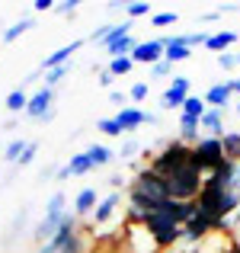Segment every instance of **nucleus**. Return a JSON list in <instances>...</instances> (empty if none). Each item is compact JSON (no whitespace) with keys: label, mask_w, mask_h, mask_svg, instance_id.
Listing matches in <instances>:
<instances>
[{"label":"nucleus","mask_w":240,"mask_h":253,"mask_svg":"<svg viewBox=\"0 0 240 253\" xmlns=\"http://www.w3.org/2000/svg\"><path fill=\"white\" fill-rule=\"evenodd\" d=\"M135 154H138V141H125V144H122V154H119V157H122V161H131Z\"/></svg>","instance_id":"ea45409f"},{"label":"nucleus","mask_w":240,"mask_h":253,"mask_svg":"<svg viewBox=\"0 0 240 253\" xmlns=\"http://www.w3.org/2000/svg\"><path fill=\"white\" fill-rule=\"evenodd\" d=\"M55 96L58 90H51V86H39L36 93H29V106H26V119L29 122H45L48 125L51 119H55Z\"/></svg>","instance_id":"39448f33"},{"label":"nucleus","mask_w":240,"mask_h":253,"mask_svg":"<svg viewBox=\"0 0 240 253\" xmlns=\"http://www.w3.org/2000/svg\"><path fill=\"white\" fill-rule=\"evenodd\" d=\"M148 13H151V3H144V0H135V3H125V16H128V19L148 16Z\"/></svg>","instance_id":"7c9ffc66"},{"label":"nucleus","mask_w":240,"mask_h":253,"mask_svg":"<svg viewBox=\"0 0 240 253\" xmlns=\"http://www.w3.org/2000/svg\"><path fill=\"white\" fill-rule=\"evenodd\" d=\"M231 253H240V241H234V244H231Z\"/></svg>","instance_id":"49530a36"},{"label":"nucleus","mask_w":240,"mask_h":253,"mask_svg":"<svg viewBox=\"0 0 240 253\" xmlns=\"http://www.w3.org/2000/svg\"><path fill=\"white\" fill-rule=\"evenodd\" d=\"M61 253H86V241H83V231H77L68 244L61 247Z\"/></svg>","instance_id":"2f4dec72"},{"label":"nucleus","mask_w":240,"mask_h":253,"mask_svg":"<svg viewBox=\"0 0 240 253\" xmlns=\"http://www.w3.org/2000/svg\"><path fill=\"white\" fill-rule=\"evenodd\" d=\"M189 161H192V148H189V144H183V141L176 138V141L163 144L157 154H151L148 170H151V173H157L160 179H170L173 173H176L179 167H186Z\"/></svg>","instance_id":"20e7f679"},{"label":"nucleus","mask_w":240,"mask_h":253,"mask_svg":"<svg viewBox=\"0 0 240 253\" xmlns=\"http://www.w3.org/2000/svg\"><path fill=\"white\" fill-rule=\"evenodd\" d=\"M176 19H179L176 10H163V13H157V16H151V26H154V29H170V26H176Z\"/></svg>","instance_id":"cd10ccee"},{"label":"nucleus","mask_w":240,"mask_h":253,"mask_svg":"<svg viewBox=\"0 0 240 253\" xmlns=\"http://www.w3.org/2000/svg\"><path fill=\"white\" fill-rule=\"evenodd\" d=\"M64 170H68L71 176H86V173H93L96 167H93V161L86 157V151H80V154H74L68 164H64Z\"/></svg>","instance_id":"412c9836"},{"label":"nucleus","mask_w":240,"mask_h":253,"mask_svg":"<svg viewBox=\"0 0 240 253\" xmlns=\"http://www.w3.org/2000/svg\"><path fill=\"white\" fill-rule=\"evenodd\" d=\"M205 42H208V32H202V29L199 32H183V45L186 48H196V45H205Z\"/></svg>","instance_id":"f704fd0d"},{"label":"nucleus","mask_w":240,"mask_h":253,"mask_svg":"<svg viewBox=\"0 0 240 253\" xmlns=\"http://www.w3.org/2000/svg\"><path fill=\"white\" fill-rule=\"evenodd\" d=\"M192 81L189 77H183V74H176L170 81V86L163 90V96H160V106L163 109H176V112H183V106H186V99L192 96Z\"/></svg>","instance_id":"0eeeda50"},{"label":"nucleus","mask_w":240,"mask_h":253,"mask_svg":"<svg viewBox=\"0 0 240 253\" xmlns=\"http://www.w3.org/2000/svg\"><path fill=\"white\" fill-rule=\"evenodd\" d=\"M166 183H170L173 202H196L199 192H202V183H205V170L199 167V161L192 157V161L186 164V167H179Z\"/></svg>","instance_id":"7ed1b4c3"},{"label":"nucleus","mask_w":240,"mask_h":253,"mask_svg":"<svg viewBox=\"0 0 240 253\" xmlns=\"http://www.w3.org/2000/svg\"><path fill=\"white\" fill-rule=\"evenodd\" d=\"M96 81H99V86H112V81H116V77H112L109 71H99V74H96Z\"/></svg>","instance_id":"37998d69"},{"label":"nucleus","mask_w":240,"mask_h":253,"mask_svg":"<svg viewBox=\"0 0 240 253\" xmlns=\"http://www.w3.org/2000/svg\"><path fill=\"white\" fill-rule=\"evenodd\" d=\"M106 71H109L112 77H125V74H131V71H135V61H131V58H112Z\"/></svg>","instance_id":"bb28decb"},{"label":"nucleus","mask_w":240,"mask_h":253,"mask_svg":"<svg viewBox=\"0 0 240 253\" xmlns=\"http://www.w3.org/2000/svg\"><path fill=\"white\" fill-rule=\"evenodd\" d=\"M237 189H240V164H237Z\"/></svg>","instance_id":"09e8293b"},{"label":"nucleus","mask_w":240,"mask_h":253,"mask_svg":"<svg viewBox=\"0 0 240 253\" xmlns=\"http://www.w3.org/2000/svg\"><path fill=\"white\" fill-rule=\"evenodd\" d=\"M173 74V64H166V61H160L151 68V77H170Z\"/></svg>","instance_id":"58836bf2"},{"label":"nucleus","mask_w":240,"mask_h":253,"mask_svg":"<svg viewBox=\"0 0 240 253\" xmlns=\"http://www.w3.org/2000/svg\"><path fill=\"white\" fill-rule=\"evenodd\" d=\"M208 179H211L215 186H221V189H237V164L224 157V161L208 173Z\"/></svg>","instance_id":"ddd939ff"},{"label":"nucleus","mask_w":240,"mask_h":253,"mask_svg":"<svg viewBox=\"0 0 240 253\" xmlns=\"http://www.w3.org/2000/svg\"><path fill=\"white\" fill-rule=\"evenodd\" d=\"M218 68H221V71H237V55H234V51L218 55Z\"/></svg>","instance_id":"c9c22d12"},{"label":"nucleus","mask_w":240,"mask_h":253,"mask_svg":"<svg viewBox=\"0 0 240 253\" xmlns=\"http://www.w3.org/2000/svg\"><path fill=\"white\" fill-rule=\"evenodd\" d=\"M55 0H36V3H32V10H36V13H48V10H55Z\"/></svg>","instance_id":"79ce46f5"},{"label":"nucleus","mask_w":240,"mask_h":253,"mask_svg":"<svg viewBox=\"0 0 240 253\" xmlns=\"http://www.w3.org/2000/svg\"><path fill=\"white\" fill-rule=\"evenodd\" d=\"M163 51H166V45H163V39H151V42H138L135 45V51H131V61L135 64H160L163 61Z\"/></svg>","instance_id":"1a4fd4ad"},{"label":"nucleus","mask_w":240,"mask_h":253,"mask_svg":"<svg viewBox=\"0 0 240 253\" xmlns=\"http://www.w3.org/2000/svg\"><path fill=\"white\" fill-rule=\"evenodd\" d=\"M170 199H173L170 183L160 179L157 173H151L148 167L135 173L128 192H125V205H128V209H138V211H160Z\"/></svg>","instance_id":"f257e3e1"},{"label":"nucleus","mask_w":240,"mask_h":253,"mask_svg":"<svg viewBox=\"0 0 240 253\" xmlns=\"http://www.w3.org/2000/svg\"><path fill=\"white\" fill-rule=\"evenodd\" d=\"M122 192H109V196H103L99 199V205H96V211H93V224L96 228H103L106 221H112V215L119 211V205H122Z\"/></svg>","instance_id":"f8f14e48"},{"label":"nucleus","mask_w":240,"mask_h":253,"mask_svg":"<svg viewBox=\"0 0 240 253\" xmlns=\"http://www.w3.org/2000/svg\"><path fill=\"white\" fill-rule=\"evenodd\" d=\"M71 68H74V64H61V68H51L48 74H45V86H51V90H55V86L71 74Z\"/></svg>","instance_id":"c85d7f7f"},{"label":"nucleus","mask_w":240,"mask_h":253,"mask_svg":"<svg viewBox=\"0 0 240 253\" xmlns=\"http://www.w3.org/2000/svg\"><path fill=\"white\" fill-rule=\"evenodd\" d=\"M205 106H208V109H221V112L228 109V106H231V86H228V81L208 86V93H205Z\"/></svg>","instance_id":"4468645a"},{"label":"nucleus","mask_w":240,"mask_h":253,"mask_svg":"<svg viewBox=\"0 0 240 253\" xmlns=\"http://www.w3.org/2000/svg\"><path fill=\"white\" fill-rule=\"evenodd\" d=\"M109 103H116L119 109H125V106H128V93H119V90H112V93H109Z\"/></svg>","instance_id":"a19ab883"},{"label":"nucleus","mask_w":240,"mask_h":253,"mask_svg":"<svg viewBox=\"0 0 240 253\" xmlns=\"http://www.w3.org/2000/svg\"><path fill=\"white\" fill-rule=\"evenodd\" d=\"M176 122H179V141H183V144H189V148H196V144H199V138H202V135H199V131H202V122H199V119L183 116V112H179V119H176Z\"/></svg>","instance_id":"2eb2a0df"},{"label":"nucleus","mask_w":240,"mask_h":253,"mask_svg":"<svg viewBox=\"0 0 240 253\" xmlns=\"http://www.w3.org/2000/svg\"><path fill=\"white\" fill-rule=\"evenodd\" d=\"M29 29H36V16H26V19H16V23H10L3 29V42L10 45V42H16L19 36H26Z\"/></svg>","instance_id":"aec40b11"},{"label":"nucleus","mask_w":240,"mask_h":253,"mask_svg":"<svg viewBox=\"0 0 240 253\" xmlns=\"http://www.w3.org/2000/svg\"><path fill=\"white\" fill-rule=\"evenodd\" d=\"M221 141H224V157L240 164V131H224Z\"/></svg>","instance_id":"5701e85b"},{"label":"nucleus","mask_w":240,"mask_h":253,"mask_svg":"<svg viewBox=\"0 0 240 253\" xmlns=\"http://www.w3.org/2000/svg\"><path fill=\"white\" fill-rule=\"evenodd\" d=\"M83 45H86V42H71V45H61V48H55L51 55H45V61L39 64V68H42L45 74H48L51 68H61V64H71V58H74L77 51L83 48Z\"/></svg>","instance_id":"9b49d317"},{"label":"nucleus","mask_w":240,"mask_h":253,"mask_svg":"<svg viewBox=\"0 0 240 253\" xmlns=\"http://www.w3.org/2000/svg\"><path fill=\"white\" fill-rule=\"evenodd\" d=\"M189 58H192V48H186V45H166V51H163L166 64H183Z\"/></svg>","instance_id":"393cba45"},{"label":"nucleus","mask_w":240,"mask_h":253,"mask_svg":"<svg viewBox=\"0 0 240 253\" xmlns=\"http://www.w3.org/2000/svg\"><path fill=\"white\" fill-rule=\"evenodd\" d=\"M3 106L16 116V112H26V106H29V93H26V86H13L10 93H6Z\"/></svg>","instance_id":"6ab92c4d"},{"label":"nucleus","mask_w":240,"mask_h":253,"mask_svg":"<svg viewBox=\"0 0 240 253\" xmlns=\"http://www.w3.org/2000/svg\"><path fill=\"white\" fill-rule=\"evenodd\" d=\"M237 71H240V51H237Z\"/></svg>","instance_id":"8fccbe9b"},{"label":"nucleus","mask_w":240,"mask_h":253,"mask_svg":"<svg viewBox=\"0 0 240 253\" xmlns=\"http://www.w3.org/2000/svg\"><path fill=\"white\" fill-rule=\"evenodd\" d=\"M148 84H144V81H138V84H131V90H128V99H131V103H144V99H148Z\"/></svg>","instance_id":"72a5a7b5"},{"label":"nucleus","mask_w":240,"mask_h":253,"mask_svg":"<svg viewBox=\"0 0 240 253\" xmlns=\"http://www.w3.org/2000/svg\"><path fill=\"white\" fill-rule=\"evenodd\" d=\"M163 253H189L186 247H176V250H163Z\"/></svg>","instance_id":"de8ad7c7"},{"label":"nucleus","mask_w":240,"mask_h":253,"mask_svg":"<svg viewBox=\"0 0 240 253\" xmlns=\"http://www.w3.org/2000/svg\"><path fill=\"white\" fill-rule=\"evenodd\" d=\"M237 116H240V99H237Z\"/></svg>","instance_id":"3c124183"},{"label":"nucleus","mask_w":240,"mask_h":253,"mask_svg":"<svg viewBox=\"0 0 240 253\" xmlns=\"http://www.w3.org/2000/svg\"><path fill=\"white\" fill-rule=\"evenodd\" d=\"M202 128H205V135L224 138V112H221V109H208V112L202 116Z\"/></svg>","instance_id":"a211bd4d"},{"label":"nucleus","mask_w":240,"mask_h":253,"mask_svg":"<svg viewBox=\"0 0 240 253\" xmlns=\"http://www.w3.org/2000/svg\"><path fill=\"white\" fill-rule=\"evenodd\" d=\"M26 144H29V141H23V138H13V141H6V148H3V161H6V164H19V157H23Z\"/></svg>","instance_id":"a878e982"},{"label":"nucleus","mask_w":240,"mask_h":253,"mask_svg":"<svg viewBox=\"0 0 240 253\" xmlns=\"http://www.w3.org/2000/svg\"><path fill=\"white\" fill-rule=\"evenodd\" d=\"M141 228L154 237L160 250H176L183 244V224H176V218L166 211H141Z\"/></svg>","instance_id":"f03ea898"},{"label":"nucleus","mask_w":240,"mask_h":253,"mask_svg":"<svg viewBox=\"0 0 240 253\" xmlns=\"http://www.w3.org/2000/svg\"><path fill=\"white\" fill-rule=\"evenodd\" d=\"M192 157L199 161V167H202L205 176H208V173L224 161V141H221V138H215V135H202V138H199V144L192 148Z\"/></svg>","instance_id":"423d86ee"},{"label":"nucleus","mask_w":240,"mask_h":253,"mask_svg":"<svg viewBox=\"0 0 240 253\" xmlns=\"http://www.w3.org/2000/svg\"><path fill=\"white\" fill-rule=\"evenodd\" d=\"M45 211H68V202H64V192H55L45 205Z\"/></svg>","instance_id":"e433bc0d"},{"label":"nucleus","mask_w":240,"mask_h":253,"mask_svg":"<svg viewBox=\"0 0 240 253\" xmlns=\"http://www.w3.org/2000/svg\"><path fill=\"white\" fill-rule=\"evenodd\" d=\"M58 10H61L64 16H74V13L80 10V0H61V3H58Z\"/></svg>","instance_id":"4c0bfd02"},{"label":"nucleus","mask_w":240,"mask_h":253,"mask_svg":"<svg viewBox=\"0 0 240 253\" xmlns=\"http://www.w3.org/2000/svg\"><path fill=\"white\" fill-rule=\"evenodd\" d=\"M218 19H221V13H205L202 23H218Z\"/></svg>","instance_id":"a18cd8bd"},{"label":"nucleus","mask_w":240,"mask_h":253,"mask_svg":"<svg viewBox=\"0 0 240 253\" xmlns=\"http://www.w3.org/2000/svg\"><path fill=\"white\" fill-rule=\"evenodd\" d=\"M36 154H39V141H29L26 151H23V157H19V164H16V170H26L32 161H36Z\"/></svg>","instance_id":"473e14b6"},{"label":"nucleus","mask_w":240,"mask_h":253,"mask_svg":"<svg viewBox=\"0 0 240 253\" xmlns=\"http://www.w3.org/2000/svg\"><path fill=\"white\" fill-rule=\"evenodd\" d=\"M228 86H231V93H240V74H237V77H231Z\"/></svg>","instance_id":"c03bdc74"},{"label":"nucleus","mask_w":240,"mask_h":253,"mask_svg":"<svg viewBox=\"0 0 240 253\" xmlns=\"http://www.w3.org/2000/svg\"><path fill=\"white\" fill-rule=\"evenodd\" d=\"M64 218H68V211H45V218L36 224V241H39V244H42V241L48 244L51 237H55L58 231H61Z\"/></svg>","instance_id":"9d476101"},{"label":"nucleus","mask_w":240,"mask_h":253,"mask_svg":"<svg viewBox=\"0 0 240 253\" xmlns=\"http://www.w3.org/2000/svg\"><path fill=\"white\" fill-rule=\"evenodd\" d=\"M208 112V106H205V96H196L192 93L189 99H186V106H183V116H189V119H199L202 122V116Z\"/></svg>","instance_id":"b1692460"},{"label":"nucleus","mask_w":240,"mask_h":253,"mask_svg":"<svg viewBox=\"0 0 240 253\" xmlns=\"http://www.w3.org/2000/svg\"><path fill=\"white\" fill-rule=\"evenodd\" d=\"M96 131H99V135H106V138H119V135H122V128H119L116 119H99Z\"/></svg>","instance_id":"c756f323"},{"label":"nucleus","mask_w":240,"mask_h":253,"mask_svg":"<svg viewBox=\"0 0 240 253\" xmlns=\"http://www.w3.org/2000/svg\"><path fill=\"white\" fill-rule=\"evenodd\" d=\"M116 122H119V128H122V135H128V131L141 128L144 122L154 125L157 116H154V112H148V109H141V106H125V109L116 112Z\"/></svg>","instance_id":"6e6552de"},{"label":"nucleus","mask_w":240,"mask_h":253,"mask_svg":"<svg viewBox=\"0 0 240 253\" xmlns=\"http://www.w3.org/2000/svg\"><path fill=\"white\" fill-rule=\"evenodd\" d=\"M86 157L93 161V167H106V164L116 161V154H112L106 144H90V148H86Z\"/></svg>","instance_id":"4be33fe9"},{"label":"nucleus","mask_w":240,"mask_h":253,"mask_svg":"<svg viewBox=\"0 0 240 253\" xmlns=\"http://www.w3.org/2000/svg\"><path fill=\"white\" fill-rule=\"evenodd\" d=\"M237 32L234 29H221V32H211V36H208V42H205V48H208V51H215V55H224V51H228L231 48V45H234L237 42Z\"/></svg>","instance_id":"f3484780"},{"label":"nucleus","mask_w":240,"mask_h":253,"mask_svg":"<svg viewBox=\"0 0 240 253\" xmlns=\"http://www.w3.org/2000/svg\"><path fill=\"white\" fill-rule=\"evenodd\" d=\"M96 205H99L96 189H93V186H86V189H80L77 199H74V215L77 218H86V215H93V211H96Z\"/></svg>","instance_id":"dca6fc26"}]
</instances>
